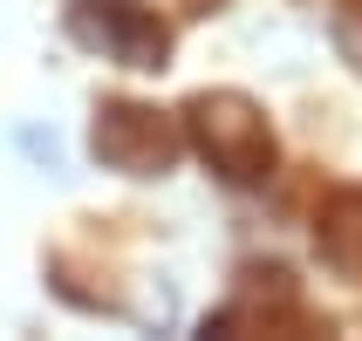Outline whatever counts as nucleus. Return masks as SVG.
<instances>
[{
	"label": "nucleus",
	"mask_w": 362,
	"mask_h": 341,
	"mask_svg": "<svg viewBox=\"0 0 362 341\" xmlns=\"http://www.w3.org/2000/svg\"><path fill=\"white\" fill-rule=\"evenodd\" d=\"M69 28H76L82 41L110 48V55H123L130 68H158V55H164V28L151 14H137L130 0H82Z\"/></svg>",
	"instance_id": "f257e3e1"
}]
</instances>
